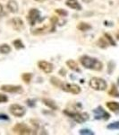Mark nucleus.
I'll return each instance as SVG.
<instances>
[{
	"instance_id": "26",
	"label": "nucleus",
	"mask_w": 119,
	"mask_h": 135,
	"mask_svg": "<svg viewBox=\"0 0 119 135\" xmlns=\"http://www.w3.org/2000/svg\"><path fill=\"white\" fill-rule=\"evenodd\" d=\"M55 12L57 13V15H59L60 16H66L68 15V13L66 11H64V9H61V8H58V9H56Z\"/></svg>"
},
{
	"instance_id": "16",
	"label": "nucleus",
	"mask_w": 119,
	"mask_h": 135,
	"mask_svg": "<svg viewBox=\"0 0 119 135\" xmlns=\"http://www.w3.org/2000/svg\"><path fill=\"white\" fill-rule=\"evenodd\" d=\"M42 102L44 103L45 105H47V107H49L52 110H57V105L56 104V103L53 101V100H51L49 98H43Z\"/></svg>"
},
{
	"instance_id": "19",
	"label": "nucleus",
	"mask_w": 119,
	"mask_h": 135,
	"mask_svg": "<svg viewBox=\"0 0 119 135\" xmlns=\"http://www.w3.org/2000/svg\"><path fill=\"white\" fill-rule=\"evenodd\" d=\"M109 95H111V97H119V92L116 88V85H112L111 86V88H110L109 92Z\"/></svg>"
},
{
	"instance_id": "4",
	"label": "nucleus",
	"mask_w": 119,
	"mask_h": 135,
	"mask_svg": "<svg viewBox=\"0 0 119 135\" xmlns=\"http://www.w3.org/2000/svg\"><path fill=\"white\" fill-rule=\"evenodd\" d=\"M64 114H67L68 116H70L71 118H73L76 123H82L86 122L89 119V115L87 114H84V113H73V112H67V111H64Z\"/></svg>"
},
{
	"instance_id": "8",
	"label": "nucleus",
	"mask_w": 119,
	"mask_h": 135,
	"mask_svg": "<svg viewBox=\"0 0 119 135\" xmlns=\"http://www.w3.org/2000/svg\"><path fill=\"white\" fill-rule=\"evenodd\" d=\"M93 114L95 119L97 120H109L110 118V114L107 112H106L101 106H99L96 109H94Z\"/></svg>"
},
{
	"instance_id": "25",
	"label": "nucleus",
	"mask_w": 119,
	"mask_h": 135,
	"mask_svg": "<svg viewBox=\"0 0 119 135\" xmlns=\"http://www.w3.org/2000/svg\"><path fill=\"white\" fill-rule=\"evenodd\" d=\"M105 37H106V39H107V41L109 42V43L110 45H112V46H116V42L113 40V38H112V36L110 35V34L109 33H105Z\"/></svg>"
},
{
	"instance_id": "27",
	"label": "nucleus",
	"mask_w": 119,
	"mask_h": 135,
	"mask_svg": "<svg viewBox=\"0 0 119 135\" xmlns=\"http://www.w3.org/2000/svg\"><path fill=\"white\" fill-rule=\"evenodd\" d=\"M80 134L82 135H93L94 132H91L90 130H88V129H83L80 131Z\"/></svg>"
},
{
	"instance_id": "22",
	"label": "nucleus",
	"mask_w": 119,
	"mask_h": 135,
	"mask_svg": "<svg viewBox=\"0 0 119 135\" xmlns=\"http://www.w3.org/2000/svg\"><path fill=\"white\" fill-rule=\"evenodd\" d=\"M31 78H32V76L31 73H23V76H21V78H23V80L26 84H29L30 82H31Z\"/></svg>"
},
{
	"instance_id": "24",
	"label": "nucleus",
	"mask_w": 119,
	"mask_h": 135,
	"mask_svg": "<svg viewBox=\"0 0 119 135\" xmlns=\"http://www.w3.org/2000/svg\"><path fill=\"white\" fill-rule=\"evenodd\" d=\"M107 128L109 130H119V122H115V123H110L107 126Z\"/></svg>"
},
{
	"instance_id": "7",
	"label": "nucleus",
	"mask_w": 119,
	"mask_h": 135,
	"mask_svg": "<svg viewBox=\"0 0 119 135\" xmlns=\"http://www.w3.org/2000/svg\"><path fill=\"white\" fill-rule=\"evenodd\" d=\"M40 12L36 8H32L30 10L29 14L27 16V20L31 23V25H34L35 23L40 20Z\"/></svg>"
},
{
	"instance_id": "12",
	"label": "nucleus",
	"mask_w": 119,
	"mask_h": 135,
	"mask_svg": "<svg viewBox=\"0 0 119 135\" xmlns=\"http://www.w3.org/2000/svg\"><path fill=\"white\" fill-rule=\"evenodd\" d=\"M106 105L111 112L115 113V114H119V103L114 101H110L106 103Z\"/></svg>"
},
{
	"instance_id": "33",
	"label": "nucleus",
	"mask_w": 119,
	"mask_h": 135,
	"mask_svg": "<svg viewBox=\"0 0 119 135\" xmlns=\"http://www.w3.org/2000/svg\"><path fill=\"white\" fill-rule=\"evenodd\" d=\"M116 39H117V40L119 41V31H118L117 33H116Z\"/></svg>"
},
{
	"instance_id": "29",
	"label": "nucleus",
	"mask_w": 119,
	"mask_h": 135,
	"mask_svg": "<svg viewBox=\"0 0 119 135\" xmlns=\"http://www.w3.org/2000/svg\"><path fill=\"white\" fill-rule=\"evenodd\" d=\"M0 120H8V116L5 114H0Z\"/></svg>"
},
{
	"instance_id": "10",
	"label": "nucleus",
	"mask_w": 119,
	"mask_h": 135,
	"mask_svg": "<svg viewBox=\"0 0 119 135\" xmlns=\"http://www.w3.org/2000/svg\"><path fill=\"white\" fill-rule=\"evenodd\" d=\"M2 91L7 93H21L23 88L21 86H14V85H3L0 88Z\"/></svg>"
},
{
	"instance_id": "9",
	"label": "nucleus",
	"mask_w": 119,
	"mask_h": 135,
	"mask_svg": "<svg viewBox=\"0 0 119 135\" xmlns=\"http://www.w3.org/2000/svg\"><path fill=\"white\" fill-rule=\"evenodd\" d=\"M38 67L40 69H41L43 72H45L46 74H49L53 71L54 66L53 64L50 62H47L46 60H40L38 62Z\"/></svg>"
},
{
	"instance_id": "6",
	"label": "nucleus",
	"mask_w": 119,
	"mask_h": 135,
	"mask_svg": "<svg viewBox=\"0 0 119 135\" xmlns=\"http://www.w3.org/2000/svg\"><path fill=\"white\" fill-rule=\"evenodd\" d=\"M14 133L21 135H27L31 133V129L28 127L25 123H16L15 126L13 128Z\"/></svg>"
},
{
	"instance_id": "14",
	"label": "nucleus",
	"mask_w": 119,
	"mask_h": 135,
	"mask_svg": "<svg viewBox=\"0 0 119 135\" xmlns=\"http://www.w3.org/2000/svg\"><path fill=\"white\" fill-rule=\"evenodd\" d=\"M7 8L13 14H16L18 12V4L15 0H9L7 3Z\"/></svg>"
},
{
	"instance_id": "20",
	"label": "nucleus",
	"mask_w": 119,
	"mask_h": 135,
	"mask_svg": "<svg viewBox=\"0 0 119 135\" xmlns=\"http://www.w3.org/2000/svg\"><path fill=\"white\" fill-rule=\"evenodd\" d=\"M107 45H109V42H107L106 38H100L98 41V46L102 48V49H106L107 47Z\"/></svg>"
},
{
	"instance_id": "18",
	"label": "nucleus",
	"mask_w": 119,
	"mask_h": 135,
	"mask_svg": "<svg viewBox=\"0 0 119 135\" xmlns=\"http://www.w3.org/2000/svg\"><path fill=\"white\" fill-rule=\"evenodd\" d=\"M12 49L8 44H1L0 45V53L2 54H7L11 52Z\"/></svg>"
},
{
	"instance_id": "21",
	"label": "nucleus",
	"mask_w": 119,
	"mask_h": 135,
	"mask_svg": "<svg viewBox=\"0 0 119 135\" xmlns=\"http://www.w3.org/2000/svg\"><path fill=\"white\" fill-rule=\"evenodd\" d=\"M13 44H14V46L15 47L17 50L24 49V45H23V42H21V40H19V39H17V40L14 41V42H13Z\"/></svg>"
},
{
	"instance_id": "32",
	"label": "nucleus",
	"mask_w": 119,
	"mask_h": 135,
	"mask_svg": "<svg viewBox=\"0 0 119 135\" xmlns=\"http://www.w3.org/2000/svg\"><path fill=\"white\" fill-rule=\"evenodd\" d=\"M35 1H37V2H40V3H41V2H44V1H46V0H35Z\"/></svg>"
},
{
	"instance_id": "2",
	"label": "nucleus",
	"mask_w": 119,
	"mask_h": 135,
	"mask_svg": "<svg viewBox=\"0 0 119 135\" xmlns=\"http://www.w3.org/2000/svg\"><path fill=\"white\" fill-rule=\"evenodd\" d=\"M90 86L96 91H105L107 88V84L103 78L94 77L90 80Z\"/></svg>"
},
{
	"instance_id": "31",
	"label": "nucleus",
	"mask_w": 119,
	"mask_h": 135,
	"mask_svg": "<svg viewBox=\"0 0 119 135\" xmlns=\"http://www.w3.org/2000/svg\"><path fill=\"white\" fill-rule=\"evenodd\" d=\"M2 12H3V6L0 4V14H2Z\"/></svg>"
},
{
	"instance_id": "34",
	"label": "nucleus",
	"mask_w": 119,
	"mask_h": 135,
	"mask_svg": "<svg viewBox=\"0 0 119 135\" xmlns=\"http://www.w3.org/2000/svg\"><path fill=\"white\" fill-rule=\"evenodd\" d=\"M118 85H119V78H118Z\"/></svg>"
},
{
	"instance_id": "30",
	"label": "nucleus",
	"mask_w": 119,
	"mask_h": 135,
	"mask_svg": "<svg viewBox=\"0 0 119 135\" xmlns=\"http://www.w3.org/2000/svg\"><path fill=\"white\" fill-rule=\"evenodd\" d=\"M32 102H34V101H31V100H27V104H29L30 106H34V105H35V104H31Z\"/></svg>"
},
{
	"instance_id": "1",
	"label": "nucleus",
	"mask_w": 119,
	"mask_h": 135,
	"mask_svg": "<svg viewBox=\"0 0 119 135\" xmlns=\"http://www.w3.org/2000/svg\"><path fill=\"white\" fill-rule=\"evenodd\" d=\"M80 62L82 65L88 69H91V70L100 71L103 69V64L101 61L95 58H91L90 56L84 55L80 58Z\"/></svg>"
},
{
	"instance_id": "17",
	"label": "nucleus",
	"mask_w": 119,
	"mask_h": 135,
	"mask_svg": "<svg viewBox=\"0 0 119 135\" xmlns=\"http://www.w3.org/2000/svg\"><path fill=\"white\" fill-rule=\"evenodd\" d=\"M77 28L80 30V31L82 32H87L89 30L91 29V25H89L87 23H84V22H81V23H79L77 25Z\"/></svg>"
},
{
	"instance_id": "11",
	"label": "nucleus",
	"mask_w": 119,
	"mask_h": 135,
	"mask_svg": "<svg viewBox=\"0 0 119 135\" xmlns=\"http://www.w3.org/2000/svg\"><path fill=\"white\" fill-rule=\"evenodd\" d=\"M10 23H11V25H12V27L17 32H20L21 30H23V28H24V23H23V21L21 20V18H19V17H14V18H13L12 20L10 21Z\"/></svg>"
},
{
	"instance_id": "13",
	"label": "nucleus",
	"mask_w": 119,
	"mask_h": 135,
	"mask_svg": "<svg viewBox=\"0 0 119 135\" xmlns=\"http://www.w3.org/2000/svg\"><path fill=\"white\" fill-rule=\"evenodd\" d=\"M66 5L73 10H82V6L77 0H66Z\"/></svg>"
},
{
	"instance_id": "28",
	"label": "nucleus",
	"mask_w": 119,
	"mask_h": 135,
	"mask_svg": "<svg viewBox=\"0 0 119 135\" xmlns=\"http://www.w3.org/2000/svg\"><path fill=\"white\" fill-rule=\"evenodd\" d=\"M8 97H6V95H3V94H0V103H5V102H7Z\"/></svg>"
},
{
	"instance_id": "5",
	"label": "nucleus",
	"mask_w": 119,
	"mask_h": 135,
	"mask_svg": "<svg viewBox=\"0 0 119 135\" xmlns=\"http://www.w3.org/2000/svg\"><path fill=\"white\" fill-rule=\"evenodd\" d=\"M62 90L66 91L68 93H72L73 95H78V94L81 93L82 89L78 85L76 84H69V83H63L61 88Z\"/></svg>"
},
{
	"instance_id": "23",
	"label": "nucleus",
	"mask_w": 119,
	"mask_h": 135,
	"mask_svg": "<svg viewBox=\"0 0 119 135\" xmlns=\"http://www.w3.org/2000/svg\"><path fill=\"white\" fill-rule=\"evenodd\" d=\"M51 83L53 84L55 86H57V88H61L63 82L61 81V80L58 79V78L53 77V78H51Z\"/></svg>"
},
{
	"instance_id": "15",
	"label": "nucleus",
	"mask_w": 119,
	"mask_h": 135,
	"mask_svg": "<svg viewBox=\"0 0 119 135\" xmlns=\"http://www.w3.org/2000/svg\"><path fill=\"white\" fill-rule=\"evenodd\" d=\"M66 65L69 67V69H72V70L75 71V72H81V69H79V66H78L77 62L73 60H68L66 61Z\"/></svg>"
},
{
	"instance_id": "3",
	"label": "nucleus",
	"mask_w": 119,
	"mask_h": 135,
	"mask_svg": "<svg viewBox=\"0 0 119 135\" xmlns=\"http://www.w3.org/2000/svg\"><path fill=\"white\" fill-rule=\"evenodd\" d=\"M10 113L16 117H23L26 114V109L23 105L18 104H13L9 107Z\"/></svg>"
}]
</instances>
